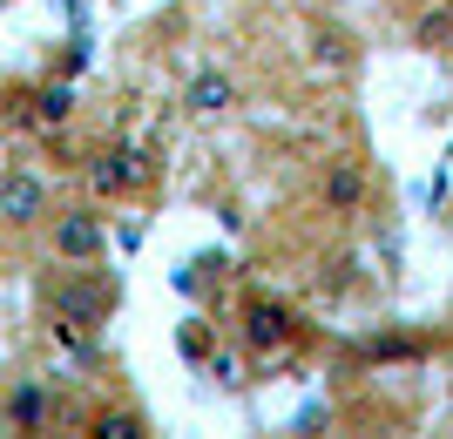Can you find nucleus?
I'll return each instance as SVG.
<instances>
[{"mask_svg": "<svg viewBox=\"0 0 453 439\" xmlns=\"http://www.w3.org/2000/svg\"><path fill=\"white\" fill-rule=\"evenodd\" d=\"M122 305V277L115 270H95V264H68L48 284V318L61 325H81V331H102Z\"/></svg>", "mask_w": 453, "mask_h": 439, "instance_id": "1", "label": "nucleus"}, {"mask_svg": "<svg viewBox=\"0 0 453 439\" xmlns=\"http://www.w3.org/2000/svg\"><path fill=\"white\" fill-rule=\"evenodd\" d=\"M68 122H75V88L68 81H14L0 95V129L48 135V129H68Z\"/></svg>", "mask_w": 453, "mask_h": 439, "instance_id": "2", "label": "nucleus"}, {"mask_svg": "<svg viewBox=\"0 0 453 439\" xmlns=\"http://www.w3.org/2000/svg\"><path fill=\"white\" fill-rule=\"evenodd\" d=\"M298 311L284 305V298H271V291H250L244 305H237V338H244V352H257V359H284L291 344H298Z\"/></svg>", "mask_w": 453, "mask_h": 439, "instance_id": "3", "label": "nucleus"}, {"mask_svg": "<svg viewBox=\"0 0 453 439\" xmlns=\"http://www.w3.org/2000/svg\"><path fill=\"white\" fill-rule=\"evenodd\" d=\"M88 190L102 196V203H115V196H135L156 183V155L142 149V142H109V149H95L88 163Z\"/></svg>", "mask_w": 453, "mask_h": 439, "instance_id": "4", "label": "nucleus"}, {"mask_svg": "<svg viewBox=\"0 0 453 439\" xmlns=\"http://www.w3.org/2000/svg\"><path fill=\"white\" fill-rule=\"evenodd\" d=\"M48 250H55V264H102V250H109V216L95 210V203L48 210Z\"/></svg>", "mask_w": 453, "mask_h": 439, "instance_id": "5", "label": "nucleus"}, {"mask_svg": "<svg viewBox=\"0 0 453 439\" xmlns=\"http://www.w3.org/2000/svg\"><path fill=\"white\" fill-rule=\"evenodd\" d=\"M55 210V190H48V176L14 163V170H0V230H41Z\"/></svg>", "mask_w": 453, "mask_h": 439, "instance_id": "6", "label": "nucleus"}, {"mask_svg": "<svg viewBox=\"0 0 453 439\" xmlns=\"http://www.w3.org/2000/svg\"><path fill=\"white\" fill-rule=\"evenodd\" d=\"M0 420H7L14 439H48V433H55V385H48V379H14V392H7V405H0Z\"/></svg>", "mask_w": 453, "mask_h": 439, "instance_id": "7", "label": "nucleus"}, {"mask_svg": "<svg viewBox=\"0 0 453 439\" xmlns=\"http://www.w3.org/2000/svg\"><path fill=\"white\" fill-rule=\"evenodd\" d=\"M319 196H325V210H332V216H352L365 203V170L352 163V155H332V163L319 170Z\"/></svg>", "mask_w": 453, "mask_h": 439, "instance_id": "8", "label": "nucleus"}, {"mask_svg": "<svg viewBox=\"0 0 453 439\" xmlns=\"http://www.w3.org/2000/svg\"><path fill=\"white\" fill-rule=\"evenodd\" d=\"M81 439H150V420H142L135 405H95Z\"/></svg>", "mask_w": 453, "mask_h": 439, "instance_id": "9", "label": "nucleus"}, {"mask_svg": "<svg viewBox=\"0 0 453 439\" xmlns=\"http://www.w3.org/2000/svg\"><path fill=\"white\" fill-rule=\"evenodd\" d=\"M230 102H237V81H230L224 68H203V75L189 81V95H183V109H189V115H224Z\"/></svg>", "mask_w": 453, "mask_h": 439, "instance_id": "10", "label": "nucleus"}, {"mask_svg": "<svg viewBox=\"0 0 453 439\" xmlns=\"http://www.w3.org/2000/svg\"><path fill=\"white\" fill-rule=\"evenodd\" d=\"M311 61H319V68H352V61H359V48H352V34H345V27L319 20V27H311Z\"/></svg>", "mask_w": 453, "mask_h": 439, "instance_id": "11", "label": "nucleus"}, {"mask_svg": "<svg viewBox=\"0 0 453 439\" xmlns=\"http://www.w3.org/2000/svg\"><path fill=\"white\" fill-rule=\"evenodd\" d=\"M419 352H426V338H406V331H379V338H365V344H359V359H372V365L419 359Z\"/></svg>", "mask_w": 453, "mask_h": 439, "instance_id": "12", "label": "nucleus"}, {"mask_svg": "<svg viewBox=\"0 0 453 439\" xmlns=\"http://www.w3.org/2000/svg\"><path fill=\"white\" fill-rule=\"evenodd\" d=\"M413 34H419V48H447V41H453V14H426Z\"/></svg>", "mask_w": 453, "mask_h": 439, "instance_id": "13", "label": "nucleus"}, {"mask_svg": "<svg viewBox=\"0 0 453 439\" xmlns=\"http://www.w3.org/2000/svg\"><path fill=\"white\" fill-rule=\"evenodd\" d=\"M210 379H217V385H244V379H237V359H230V352H217V359H210Z\"/></svg>", "mask_w": 453, "mask_h": 439, "instance_id": "14", "label": "nucleus"}, {"mask_svg": "<svg viewBox=\"0 0 453 439\" xmlns=\"http://www.w3.org/2000/svg\"><path fill=\"white\" fill-rule=\"evenodd\" d=\"M183 359H210V338H203V331H196V325L183 331Z\"/></svg>", "mask_w": 453, "mask_h": 439, "instance_id": "15", "label": "nucleus"}]
</instances>
